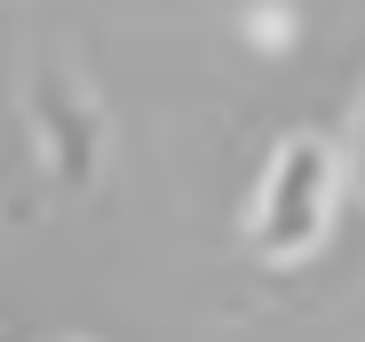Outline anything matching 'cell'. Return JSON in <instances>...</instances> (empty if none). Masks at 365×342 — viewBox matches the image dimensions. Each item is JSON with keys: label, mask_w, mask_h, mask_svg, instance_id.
I'll list each match as a JSON object with an SVG mask.
<instances>
[{"label": "cell", "mask_w": 365, "mask_h": 342, "mask_svg": "<svg viewBox=\"0 0 365 342\" xmlns=\"http://www.w3.org/2000/svg\"><path fill=\"white\" fill-rule=\"evenodd\" d=\"M349 183H357V199H365V111H357V144H349Z\"/></svg>", "instance_id": "cell-2"}, {"label": "cell", "mask_w": 365, "mask_h": 342, "mask_svg": "<svg viewBox=\"0 0 365 342\" xmlns=\"http://www.w3.org/2000/svg\"><path fill=\"white\" fill-rule=\"evenodd\" d=\"M334 199H341V159L326 151V136H286L278 159L262 167L247 239H255L270 263H302V255L334 231Z\"/></svg>", "instance_id": "cell-1"}]
</instances>
